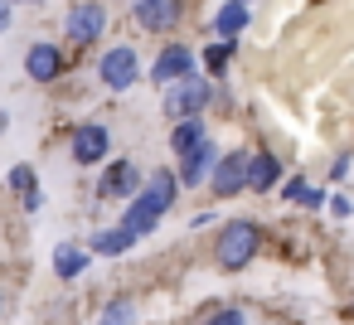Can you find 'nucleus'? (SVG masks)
I'll list each match as a JSON object with an SVG mask.
<instances>
[{"label":"nucleus","mask_w":354,"mask_h":325,"mask_svg":"<svg viewBox=\"0 0 354 325\" xmlns=\"http://www.w3.org/2000/svg\"><path fill=\"white\" fill-rule=\"evenodd\" d=\"M257 252H262V228H257L252 219H233V223L218 228L214 262H218L223 272H243V267H252Z\"/></svg>","instance_id":"1"},{"label":"nucleus","mask_w":354,"mask_h":325,"mask_svg":"<svg viewBox=\"0 0 354 325\" xmlns=\"http://www.w3.org/2000/svg\"><path fill=\"white\" fill-rule=\"evenodd\" d=\"M209 98H214V83H209V78H199V73H189V78L165 83L160 107H165V117H170V122H185V117H199V112L209 107Z\"/></svg>","instance_id":"2"},{"label":"nucleus","mask_w":354,"mask_h":325,"mask_svg":"<svg viewBox=\"0 0 354 325\" xmlns=\"http://www.w3.org/2000/svg\"><path fill=\"white\" fill-rule=\"evenodd\" d=\"M64 35L73 49H93L107 35V6L102 0H73L68 15H64Z\"/></svg>","instance_id":"3"},{"label":"nucleus","mask_w":354,"mask_h":325,"mask_svg":"<svg viewBox=\"0 0 354 325\" xmlns=\"http://www.w3.org/2000/svg\"><path fill=\"white\" fill-rule=\"evenodd\" d=\"M68 151H73V165H83V170L107 165V151H112V131H107V122H78L73 136H68Z\"/></svg>","instance_id":"4"},{"label":"nucleus","mask_w":354,"mask_h":325,"mask_svg":"<svg viewBox=\"0 0 354 325\" xmlns=\"http://www.w3.org/2000/svg\"><path fill=\"white\" fill-rule=\"evenodd\" d=\"M97 78L107 83V93H127V88L141 78L136 49H131V44H112V49L102 54V64H97Z\"/></svg>","instance_id":"5"},{"label":"nucleus","mask_w":354,"mask_h":325,"mask_svg":"<svg viewBox=\"0 0 354 325\" xmlns=\"http://www.w3.org/2000/svg\"><path fill=\"white\" fill-rule=\"evenodd\" d=\"M131 15L146 35H170L185 20V0H131Z\"/></svg>","instance_id":"6"},{"label":"nucleus","mask_w":354,"mask_h":325,"mask_svg":"<svg viewBox=\"0 0 354 325\" xmlns=\"http://www.w3.org/2000/svg\"><path fill=\"white\" fill-rule=\"evenodd\" d=\"M64 68H68V59H64V49L49 44V39H35V44L25 49V73H30V83H59Z\"/></svg>","instance_id":"7"},{"label":"nucleus","mask_w":354,"mask_h":325,"mask_svg":"<svg viewBox=\"0 0 354 325\" xmlns=\"http://www.w3.org/2000/svg\"><path fill=\"white\" fill-rule=\"evenodd\" d=\"M248 151H228L218 165H214V175H209V189L218 194V199H233V194H243L248 189Z\"/></svg>","instance_id":"8"},{"label":"nucleus","mask_w":354,"mask_h":325,"mask_svg":"<svg viewBox=\"0 0 354 325\" xmlns=\"http://www.w3.org/2000/svg\"><path fill=\"white\" fill-rule=\"evenodd\" d=\"M141 185H146V175H141L136 160H107V170H102V180H97V194H102V199H131Z\"/></svg>","instance_id":"9"},{"label":"nucleus","mask_w":354,"mask_h":325,"mask_svg":"<svg viewBox=\"0 0 354 325\" xmlns=\"http://www.w3.org/2000/svg\"><path fill=\"white\" fill-rule=\"evenodd\" d=\"M189 73H194V49H185V44H165L151 64V83H160V88L175 78H189Z\"/></svg>","instance_id":"10"},{"label":"nucleus","mask_w":354,"mask_h":325,"mask_svg":"<svg viewBox=\"0 0 354 325\" xmlns=\"http://www.w3.org/2000/svg\"><path fill=\"white\" fill-rule=\"evenodd\" d=\"M214 165H218V151H214V141H199L194 151H185V156H180V185H185V189L204 185V180L214 175Z\"/></svg>","instance_id":"11"},{"label":"nucleus","mask_w":354,"mask_h":325,"mask_svg":"<svg viewBox=\"0 0 354 325\" xmlns=\"http://www.w3.org/2000/svg\"><path fill=\"white\" fill-rule=\"evenodd\" d=\"M160 219H165V209H160V204H151V199L136 189V194H131V204H127V214H122V228H127L131 238H151Z\"/></svg>","instance_id":"12"},{"label":"nucleus","mask_w":354,"mask_h":325,"mask_svg":"<svg viewBox=\"0 0 354 325\" xmlns=\"http://www.w3.org/2000/svg\"><path fill=\"white\" fill-rule=\"evenodd\" d=\"M277 180H281V160L272 151H257L248 160V189L252 194H267V189H277Z\"/></svg>","instance_id":"13"},{"label":"nucleus","mask_w":354,"mask_h":325,"mask_svg":"<svg viewBox=\"0 0 354 325\" xmlns=\"http://www.w3.org/2000/svg\"><path fill=\"white\" fill-rule=\"evenodd\" d=\"M243 30H248V0H228V6H218L214 35H218V39H238Z\"/></svg>","instance_id":"14"},{"label":"nucleus","mask_w":354,"mask_h":325,"mask_svg":"<svg viewBox=\"0 0 354 325\" xmlns=\"http://www.w3.org/2000/svg\"><path fill=\"white\" fill-rule=\"evenodd\" d=\"M199 141H209V131H204V122H199V117H185V122H175V131H170V151H175V156L194 151Z\"/></svg>","instance_id":"15"},{"label":"nucleus","mask_w":354,"mask_h":325,"mask_svg":"<svg viewBox=\"0 0 354 325\" xmlns=\"http://www.w3.org/2000/svg\"><path fill=\"white\" fill-rule=\"evenodd\" d=\"M10 189L25 199V209H30V214L39 209V175H35L30 165H15V170H10Z\"/></svg>","instance_id":"16"},{"label":"nucleus","mask_w":354,"mask_h":325,"mask_svg":"<svg viewBox=\"0 0 354 325\" xmlns=\"http://www.w3.org/2000/svg\"><path fill=\"white\" fill-rule=\"evenodd\" d=\"M131 243H136V238H131L122 223H117V228H97V233H93V252H102V257H117V252H127Z\"/></svg>","instance_id":"17"},{"label":"nucleus","mask_w":354,"mask_h":325,"mask_svg":"<svg viewBox=\"0 0 354 325\" xmlns=\"http://www.w3.org/2000/svg\"><path fill=\"white\" fill-rule=\"evenodd\" d=\"M83 267H88V252L83 248H73V243H64V248H54V272L68 281V277H83Z\"/></svg>","instance_id":"18"},{"label":"nucleus","mask_w":354,"mask_h":325,"mask_svg":"<svg viewBox=\"0 0 354 325\" xmlns=\"http://www.w3.org/2000/svg\"><path fill=\"white\" fill-rule=\"evenodd\" d=\"M97 325H136V301H131V296H117V301H107Z\"/></svg>","instance_id":"19"},{"label":"nucleus","mask_w":354,"mask_h":325,"mask_svg":"<svg viewBox=\"0 0 354 325\" xmlns=\"http://www.w3.org/2000/svg\"><path fill=\"white\" fill-rule=\"evenodd\" d=\"M233 49H238L233 39H218V44H209V54H204V64H209V73H214V78H223V68L233 64Z\"/></svg>","instance_id":"20"},{"label":"nucleus","mask_w":354,"mask_h":325,"mask_svg":"<svg viewBox=\"0 0 354 325\" xmlns=\"http://www.w3.org/2000/svg\"><path fill=\"white\" fill-rule=\"evenodd\" d=\"M204 325H248V315H243L238 306H223V310H214Z\"/></svg>","instance_id":"21"},{"label":"nucleus","mask_w":354,"mask_h":325,"mask_svg":"<svg viewBox=\"0 0 354 325\" xmlns=\"http://www.w3.org/2000/svg\"><path fill=\"white\" fill-rule=\"evenodd\" d=\"M301 194H306V180H301V175L281 185V199H286V204H301Z\"/></svg>","instance_id":"22"},{"label":"nucleus","mask_w":354,"mask_h":325,"mask_svg":"<svg viewBox=\"0 0 354 325\" xmlns=\"http://www.w3.org/2000/svg\"><path fill=\"white\" fill-rule=\"evenodd\" d=\"M325 204V194L315 189V185H306V194H301V209H320Z\"/></svg>","instance_id":"23"},{"label":"nucleus","mask_w":354,"mask_h":325,"mask_svg":"<svg viewBox=\"0 0 354 325\" xmlns=\"http://www.w3.org/2000/svg\"><path fill=\"white\" fill-rule=\"evenodd\" d=\"M349 209H354V204H349L344 194H335V199H330V214H335V219H349Z\"/></svg>","instance_id":"24"},{"label":"nucleus","mask_w":354,"mask_h":325,"mask_svg":"<svg viewBox=\"0 0 354 325\" xmlns=\"http://www.w3.org/2000/svg\"><path fill=\"white\" fill-rule=\"evenodd\" d=\"M344 175H349V156H339V160L330 165V180H344Z\"/></svg>","instance_id":"25"},{"label":"nucleus","mask_w":354,"mask_h":325,"mask_svg":"<svg viewBox=\"0 0 354 325\" xmlns=\"http://www.w3.org/2000/svg\"><path fill=\"white\" fill-rule=\"evenodd\" d=\"M0 30H10V0H0Z\"/></svg>","instance_id":"26"},{"label":"nucleus","mask_w":354,"mask_h":325,"mask_svg":"<svg viewBox=\"0 0 354 325\" xmlns=\"http://www.w3.org/2000/svg\"><path fill=\"white\" fill-rule=\"evenodd\" d=\"M10 6H39V0H10Z\"/></svg>","instance_id":"27"},{"label":"nucleus","mask_w":354,"mask_h":325,"mask_svg":"<svg viewBox=\"0 0 354 325\" xmlns=\"http://www.w3.org/2000/svg\"><path fill=\"white\" fill-rule=\"evenodd\" d=\"M349 315H354V296H349Z\"/></svg>","instance_id":"28"},{"label":"nucleus","mask_w":354,"mask_h":325,"mask_svg":"<svg viewBox=\"0 0 354 325\" xmlns=\"http://www.w3.org/2000/svg\"><path fill=\"white\" fill-rule=\"evenodd\" d=\"M248 6H252V0H248Z\"/></svg>","instance_id":"29"}]
</instances>
